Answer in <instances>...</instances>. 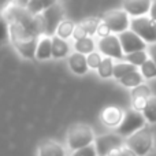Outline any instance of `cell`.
<instances>
[{
  "label": "cell",
  "instance_id": "cell-1",
  "mask_svg": "<svg viewBox=\"0 0 156 156\" xmlns=\"http://www.w3.org/2000/svg\"><path fill=\"white\" fill-rule=\"evenodd\" d=\"M37 36L38 34L25 29L19 22L10 21V41L16 51L26 59L36 58V49L38 44Z\"/></svg>",
  "mask_w": 156,
  "mask_h": 156
},
{
  "label": "cell",
  "instance_id": "cell-2",
  "mask_svg": "<svg viewBox=\"0 0 156 156\" xmlns=\"http://www.w3.org/2000/svg\"><path fill=\"white\" fill-rule=\"evenodd\" d=\"M69 147L73 151L90 145L94 140L93 130L85 123H76L69 130Z\"/></svg>",
  "mask_w": 156,
  "mask_h": 156
},
{
  "label": "cell",
  "instance_id": "cell-3",
  "mask_svg": "<svg viewBox=\"0 0 156 156\" xmlns=\"http://www.w3.org/2000/svg\"><path fill=\"white\" fill-rule=\"evenodd\" d=\"M152 143H154V138H152L151 130L143 127V129L137 130L136 133H133L132 136L127 137L126 145L130 149H133L138 156H145L151 151Z\"/></svg>",
  "mask_w": 156,
  "mask_h": 156
},
{
  "label": "cell",
  "instance_id": "cell-4",
  "mask_svg": "<svg viewBox=\"0 0 156 156\" xmlns=\"http://www.w3.org/2000/svg\"><path fill=\"white\" fill-rule=\"evenodd\" d=\"M130 29L145 43H156V22L147 16H136L130 21Z\"/></svg>",
  "mask_w": 156,
  "mask_h": 156
},
{
  "label": "cell",
  "instance_id": "cell-5",
  "mask_svg": "<svg viewBox=\"0 0 156 156\" xmlns=\"http://www.w3.org/2000/svg\"><path fill=\"white\" fill-rule=\"evenodd\" d=\"M145 125V116L143 112H140L138 110H129L126 111V114L123 115L121 125L118 126V133L121 136H132L133 133H136L137 130L143 129Z\"/></svg>",
  "mask_w": 156,
  "mask_h": 156
},
{
  "label": "cell",
  "instance_id": "cell-6",
  "mask_svg": "<svg viewBox=\"0 0 156 156\" xmlns=\"http://www.w3.org/2000/svg\"><path fill=\"white\" fill-rule=\"evenodd\" d=\"M43 26H44V34H47V37L55 34L59 27L60 22L63 21V10L59 4H54L52 7L45 8L43 11Z\"/></svg>",
  "mask_w": 156,
  "mask_h": 156
},
{
  "label": "cell",
  "instance_id": "cell-7",
  "mask_svg": "<svg viewBox=\"0 0 156 156\" xmlns=\"http://www.w3.org/2000/svg\"><path fill=\"white\" fill-rule=\"evenodd\" d=\"M103 22L108 26V29L112 33L126 32L130 26V21L127 12L125 10H112L108 11L103 18Z\"/></svg>",
  "mask_w": 156,
  "mask_h": 156
},
{
  "label": "cell",
  "instance_id": "cell-8",
  "mask_svg": "<svg viewBox=\"0 0 156 156\" xmlns=\"http://www.w3.org/2000/svg\"><path fill=\"white\" fill-rule=\"evenodd\" d=\"M122 145V138L118 134H104L99 136L94 140L97 156H108L111 151L119 149Z\"/></svg>",
  "mask_w": 156,
  "mask_h": 156
},
{
  "label": "cell",
  "instance_id": "cell-9",
  "mask_svg": "<svg viewBox=\"0 0 156 156\" xmlns=\"http://www.w3.org/2000/svg\"><path fill=\"white\" fill-rule=\"evenodd\" d=\"M118 37H119V41H121L122 49H123V52L126 55L145 49V41L138 34H136L133 30H126V32L119 33Z\"/></svg>",
  "mask_w": 156,
  "mask_h": 156
},
{
  "label": "cell",
  "instance_id": "cell-10",
  "mask_svg": "<svg viewBox=\"0 0 156 156\" xmlns=\"http://www.w3.org/2000/svg\"><path fill=\"white\" fill-rule=\"evenodd\" d=\"M99 49L103 55L115 59H122L123 58V49H122L119 37L114 34H110L107 37H101L99 41Z\"/></svg>",
  "mask_w": 156,
  "mask_h": 156
},
{
  "label": "cell",
  "instance_id": "cell-11",
  "mask_svg": "<svg viewBox=\"0 0 156 156\" xmlns=\"http://www.w3.org/2000/svg\"><path fill=\"white\" fill-rule=\"evenodd\" d=\"M152 2L151 0H123V10L127 14L136 16H143L149 12Z\"/></svg>",
  "mask_w": 156,
  "mask_h": 156
},
{
  "label": "cell",
  "instance_id": "cell-12",
  "mask_svg": "<svg viewBox=\"0 0 156 156\" xmlns=\"http://www.w3.org/2000/svg\"><path fill=\"white\" fill-rule=\"evenodd\" d=\"M132 97H133L134 108L138 111H143L147 101H148V99L151 97V90H149V88L147 85H138L133 89Z\"/></svg>",
  "mask_w": 156,
  "mask_h": 156
},
{
  "label": "cell",
  "instance_id": "cell-13",
  "mask_svg": "<svg viewBox=\"0 0 156 156\" xmlns=\"http://www.w3.org/2000/svg\"><path fill=\"white\" fill-rule=\"evenodd\" d=\"M69 66H70L71 71L78 74V76H83L88 73L89 66H88V59L83 54L80 52H74L70 58H69Z\"/></svg>",
  "mask_w": 156,
  "mask_h": 156
},
{
  "label": "cell",
  "instance_id": "cell-14",
  "mask_svg": "<svg viewBox=\"0 0 156 156\" xmlns=\"http://www.w3.org/2000/svg\"><path fill=\"white\" fill-rule=\"evenodd\" d=\"M101 119L108 126H119L123 119L122 111L116 107H107L101 114Z\"/></svg>",
  "mask_w": 156,
  "mask_h": 156
},
{
  "label": "cell",
  "instance_id": "cell-15",
  "mask_svg": "<svg viewBox=\"0 0 156 156\" xmlns=\"http://www.w3.org/2000/svg\"><path fill=\"white\" fill-rule=\"evenodd\" d=\"M38 156H65V149L55 141H44L38 148Z\"/></svg>",
  "mask_w": 156,
  "mask_h": 156
},
{
  "label": "cell",
  "instance_id": "cell-16",
  "mask_svg": "<svg viewBox=\"0 0 156 156\" xmlns=\"http://www.w3.org/2000/svg\"><path fill=\"white\" fill-rule=\"evenodd\" d=\"M52 56V38L44 37L38 40L37 49H36V58L40 60H47Z\"/></svg>",
  "mask_w": 156,
  "mask_h": 156
},
{
  "label": "cell",
  "instance_id": "cell-17",
  "mask_svg": "<svg viewBox=\"0 0 156 156\" xmlns=\"http://www.w3.org/2000/svg\"><path fill=\"white\" fill-rule=\"evenodd\" d=\"M69 54V44L66 40L60 38L59 36L52 37V58H63Z\"/></svg>",
  "mask_w": 156,
  "mask_h": 156
},
{
  "label": "cell",
  "instance_id": "cell-18",
  "mask_svg": "<svg viewBox=\"0 0 156 156\" xmlns=\"http://www.w3.org/2000/svg\"><path fill=\"white\" fill-rule=\"evenodd\" d=\"M119 82H121L122 85L127 86V88H136V86L141 85V82H143V74L138 73L137 70L132 71V73H129L123 78H121Z\"/></svg>",
  "mask_w": 156,
  "mask_h": 156
},
{
  "label": "cell",
  "instance_id": "cell-19",
  "mask_svg": "<svg viewBox=\"0 0 156 156\" xmlns=\"http://www.w3.org/2000/svg\"><path fill=\"white\" fill-rule=\"evenodd\" d=\"M74 29H76V25H74L73 22L69 21V19H63L56 30V34L59 36L60 38H63V40H67L70 36H73Z\"/></svg>",
  "mask_w": 156,
  "mask_h": 156
},
{
  "label": "cell",
  "instance_id": "cell-20",
  "mask_svg": "<svg viewBox=\"0 0 156 156\" xmlns=\"http://www.w3.org/2000/svg\"><path fill=\"white\" fill-rule=\"evenodd\" d=\"M143 114L145 116V119L151 123H156V97L151 96L147 101L145 107L143 110Z\"/></svg>",
  "mask_w": 156,
  "mask_h": 156
},
{
  "label": "cell",
  "instance_id": "cell-21",
  "mask_svg": "<svg viewBox=\"0 0 156 156\" xmlns=\"http://www.w3.org/2000/svg\"><path fill=\"white\" fill-rule=\"evenodd\" d=\"M114 66L115 65L112 63V58L105 56L100 63L99 69H97L99 76L101 78H110L111 76H114Z\"/></svg>",
  "mask_w": 156,
  "mask_h": 156
},
{
  "label": "cell",
  "instance_id": "cell-22",
  "mask_svg": "<svg viewBox=\"0 0 156 156\" xmlns=\"http://www.w3.org/2000/svg\"><path fill=\"white\" fill-rule=\"evenodd\" d=\"M137 70V66L132 65V63H118V65L114 66V76L116 80H121V78H123L125 76H127L129 73H132V71H136Z\"/></svg>",
  "mask_w": 156,
  "mask_h": 156
},
{
  "label": "cell",
  "instance_id": "cell-23",
  "mask_svg": "<svg viewBox=\"0 0 156 156\" xmlns=\"http://www.w3.org/2000/svg\"><path fill=\"white\" fill-rule=\"evenodd\" d=\"M93 49H94V43L90 37H85L76 41V51L80 52V54L89 55L93 52Z\"/></svg>",
  "mask_w": 156,
  "mask_h": 156
},
{
  "label": "cell",
  "instance_id": "cell-24",
  "mask_svg": "<svg viewBox=\"0 0 156 156\" xmlns=\"http://www.w3.org/2000/svg\"><path fill=\"white\" fill-rule=\"evenodd\" d=\"M125 58H126L127 63H132L134 66H143L148 60V55L145 54V51L132 52V54H127Z\"/></svg>",
  "mask_w": 156,
  "mask_h": 156
},
{
  "label": "cell",
  "instance_id": "cell-25",
  "mask_svg": "<svg viewBox=\"0 0 156 156\" xmlns=\"http://www.w3.org/2000/svg\"><path fill=\"white\" fill-rule=\"evenodd\" d=\"M100 23H101V22H100V19H97V18H86L81 22L82 27L88 32V34H94V33L97 32V29H99Z\"/></svg>",
  "mask_w": 156,
  "mask_h": 156
},
{
  "label": "cell",
  "instance_id": "cell-26",
  "mask_svg": "<svg viewBox=\"0 0 156 156\" xmlns=\"http://www.w3.org/2000/svg\"><path fill=\"white\" fill-rule=\"evenodd\" d=\"M141 67V74L145 78H154L156 77V65L152 59H148Z\"/></svg>",
  "mask_w": 156,
  "mask_h": 156
},
{
  "label": "cell",
  "instance_id": "cell-27",
  "mask_svg": "<svg viewBox=\"0 0 156 156\" xmlns=\"http://www.w3.org/2000/svg\"><path fill=\"white\" fill-rule=\"evenodd\" d=\"M10 37V22L4 15L0 14V44H3Z\"/></svg>",
  "mask_w": 156,
  "mask_h": 156
},
{
  "label": "cell",
  "instance_id": "cell-28",
  "mask_svg": "<svg viewBox=\"0 0 156 156\" xmlns=\"http://www.w3.org/2000/svg\"><path fill=\"white\" fill-rule=\"evenodd\" d=\"M86 59H88L89 69L96 70V69H99V66H100V63H101L103 58H101V55L97 54V52H92V54H89L88 56H86Z\"/></svg>",
  "mask_w": 156,
  "mask_h": 156
},
{
  "label": "cell",
  "instance_id": "cell-29",
  "mask_svg": "<svg viewBox=\"0 0 156 156\" xmlns=\"http://www.w3.org/2000/svg\"><path fill=\"white\" fill-rule=\"evenodd\" d=\"M26 8L32 14H34V15H38V14H41L44 10H45L41 0H29V4H27Z\"/></svg>",
  "mask_w": 156,
  "mask_h": 156
},
{
  "label": "cell",
  "instance_id": "cell-30",
  "mask_svg": "<svg viewBox=\"0 0 156 156\" xmlns=\"http://www.w3.org/2000/svg\"><path fill=\"white\" fill-rule=\"evenodd\" d=\"M73 156H97V152H96V147L94 145H88L85 148H81V149H77L74 151Z\"/></svg>",
  "mask_w": 156,
  "mask_h": 156
},
{
  "label": "cell",
  "instance_id": "cell-31",
  "mask_svg": "<svg viewBox=\"0 0 156 156\" xmlns=\"http://www.w3.org/2000/svg\"><path fill=\"white\" fill-rule=\"evenodd\" d=\"M73 37L76 38V41L77 40H81V38H85V37H88V32H86V30L82 27V25L80 23V25H77L76 29H74Z\"/></svg>",
  "mask_w": 156,
  "mask_h": 156
},
{
  "label": "cell",
  "instance_id": "cell-32",
  "mask_svg": "<svg viewBox=\"0 0 156 156\" xmlns=\"http://www.w3.org/2000/svg\"><path fill=\"white\" fill-rule=\"evenodd\" d=\"M97 34L100 36V37H107V36H110V33H111V30L108 29V26L104 23V22H101L100 23V26H99V29H97Z\"/></svg>",
  "mask_w": 156,
  "mask_h": 156
},
{
  "label": "cell",
  "instance_id": "cell-33",
  "mask_svg": "<svg viewBox=\"0 0 156 156\" xmlns=\"http://www.w3.org/2000/svg\"><path fill=\"white\" fill-rule=\"evenodd\" d=\"M121 156H138L133 149H130L129 147L126 148H121Z\"/></svg>",
  "mask_w": 156,
  "mask_h": 156
},
{
  "label": "cell",
  "instance_id": "cell-34",
  "mask_svg": "<svg viewBox=\"0 0 156 156\" xmlns=\"http://www.w3.org/2000/svg\"><path fill=\"white\" fill-rule=\"evenodd\" d=\"M148 52H149V56H151V59L154 60L155 65H156V43H154L151 47H149Z\"/></svg>",
  "mask_w": 156,
  "mask_h": 156
},
{
  "label": "cell",
  "instance_id": "cell-35",
  "mask_svg": "<svg viewBox=\"0 0 156 156\" xmlns=\"http://www.w3.org/2000/svg\"><path fill=\"white\" fill-rule=\"evenodd\" d=\"M14 4L19 8H26L27 4H29V0H12Z\"/></svg>",
  "mask_w": 156,
  "mask_h": 156
},
{
  "label": "cell",
  "instance_id": "cell-36",
  "mask_svg": "<svg viewBox=\"0 0 156 156\" xmlns=\"http://www.w3.org/2000/svg\"><path fill=\"white\" fill-rule=\"evenodd\" d=\"M149 14H151V18L156 22V0L152 2V5H151V10H149Z\"/></svg>",
  "mask_w": 156,
  "mask_h": 156
},
{
  "label": "cell",
  "instance_id": "cell-37",
  "mask_svg": "<svg viewBox=\"0 0 156 156\" xmlns=\"http://www.w3.org/2000/svg\"><path fill=\"white\" fill-rule=\"evenodd\" d=\"M41 2H43V4H44V8H49L54 4H56L58 0H41Z\"/></svg>",
  "mask_w": 156,
  "mask_h": 156
}]
</instances>
